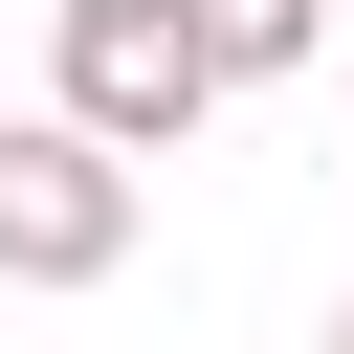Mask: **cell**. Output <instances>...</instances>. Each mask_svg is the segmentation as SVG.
I'll return each instance as SVG.
<instances>
[{"instance_id":"obj_3","label":"cell","mask_w":354,"mask_h":354,"mask_svg":"<svg viewBox=\"0 0 354 354\" xmlns=\"http://www.w3.org/2000/svg\"><path fill=\"white\" fill-rule=\"evenodd\" d=\"M199 44H221V88H288L332 44V0H199Z\"/></svg>"},{"instance_id":"obj_1","label":"cell","mask_w":354,"mask_h":354,"mask_svg":"<svg viewBox=\"0 0 354 354\" xmlns=\"http://www.w3.org/2000/svg\"><path fill=\"white\" fill-rule=\"evenodd\" d=\"M133 243H155V155H111V133L44 88V111L0 133V288H111Z\"/></svg>"},{"instance_id":"obj_2","label":"cell","mask_w":354,"mask_h":354,"mask_svg":"<svg viewBox=\"0 0 354 354\" xmlns=\"http://www.w3.org/2000/svg\"><path fill=\"white\" fill-rule=\"evenodd\" d=\"M44 88H66L111 155H177V133L221 111V44H199V0H44Z\"/></svg>"},{"instance_id":"obj_4","label":"cell","mask_w":354,"mask_h":354,"mask_svg":"<svg viewBox=\"0 0 354 354\" xmlns=\"http://www.w3.org/2000/svg\"><path fill=\"white\" fill-rule=\"evenodd\" d=\"M332 354H354V310H332Z\"/></svg>"}]
</instances>
